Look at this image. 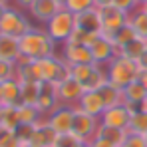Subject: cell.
<instances>
[{
	"mask_svg": "<svg viewBox=\"0 0 147 147\" xmlns=\"http://www.w3.org/2000/svg\"><path fill=\"white\" fill-rule=\"evenodd\" d=\"M98 92L101 94V98H103L105 109H107V107H113V105L123 103V92H121V90H117L115 86H111L109 82H107L101 90H98Z\"/></svg>",
	"mask_w": 147,
	"mask_h": 147,
	"instance_id": "cell-23",
	"label": "cell"
},
{
	"mask_svg": "<svg viewBox=\"0 0 147 147\" xmlns=\"http://www.w3.org/2000/svg\"><path fill=\"white\" fill-rule=\"evenodd\" d=\"M139 4H141V6H143V4H147V0H139Z\"/></svg>",
	"mask_w": 147,
	"mask_h": 147,
	"instance_id": "cell-50",
	"label": "cell"
},
{
	"mask_svg": "<svg viewBox=\"0 0 147 147\" xmlns=\"http://www.w3.org/2000/svg\"><path fill=\"white\" fill-rule=\"evenodd\" d=\"M34 2H36V0H14V4H16L18 8H24V10H28Z\"/></svg>",
	"mask_w": 147,
	"mask_h": 147,
	"instance_id": "cell-39",
	"label": "cell"
},
{
	"mask_svg": "<svg viewBox=\"0 0 147 147\" xmlns=\"http://www.w3.org/2000/svg\"><path fill=\"white\" fill-rule=\"evenodd\" d=\"M129 109L119 103V105H113V107H107L101 115H99V123L101 125H109V127H119V129H127L129 125Z\"/></svg>",
	"mask_w": 147,
	"mask_h": 147,
	"instance_id": "cell-13",
	"label": "cell"
},
{
	"mask_svg": "<svg viewBox=\"0 0 147 147\" xmlns=\"http://www.w3.org/2000/svg\"><path fill=\"white\" fill-rule=\"evenodd\" d=\"M16 80L20 84H38L40 76H38V68H36V60L20 58V62L16 64Z\"/></svg>",
	"mask_w": 147,
	"mask_h": 147,
	"instance_id": "cell-19",
	"label": "cell"
},
{
	"mask_svg": "<svg viewBox=\"0 0 147 147\" xmlns=\"http://www.w3.org/2000/svg\"><path fill=\"white\" fill-rule=\"evenodd\" d=\"M42 115L44 113L36 105H24V103L18 105V117H20V123H24V125H36Z\"/></svg>",
	"mask_w": 147,
	"mask_h": 147,
	"instance_id": "cell-25",
	"label": "cell"
},
{
	"mask_svg": "<svg viewBox=\"0 0 147 147\" xmlns=\"http://www.w3.org/2000/svg\"><path fill=\"white\" fill-rule=\"evenodd\" d=\"M62 58L70 64V66H78V64H94V56L92 50L84 44H72L66 42L62 48Z\"/></svg>",
	"mask_w": 147,
	"mask_h": 147,
	"instance_id": "cell-11",
	"label": "cell"
},
{
	"mask_svg": "<svg viewBox=\"0 0 147 147\" xmlns=\"http://www.w3.org/2000/svg\"><path fill=\"white\" fill-rule=\"evenodd\" d=\"M58 2H60V4H62V6H66V0H58Z\"/></svg>",
	"mask_w": 147,
	"mask_h": 147,
	"instance_id": "cell-49",
	"label": "cell"
},
{
	"mask_svg": "<svg viewBox=\"0 0 147 147\" xmlns=\"http://www.w3.org/2000/svg\"><path fill=\"white\" fill-rule=\"evenodd\" d=\"M14 78H16V62L0 60V84L6 80H14Z\"/></svg>",
	"mask_w": 147,
	"mask_h": 147,
	"instance_id": "cell-32",
	"label": "cell"
},
{
	"mask_svg": "<svg viewBox=\"0 0 147 147\" xmlns=\"http://www.w3.org/2000/svg\"><path fill=\"white\" fill-rule=\"evenodd\" d=\"M22 54H20V40L14 36H6L0 34V60H8V62H20Z\"/></svg>",
	"mask_w": 147,
	"mask_h": 147,
	"instance_id": "cell-17",
	"label": "cell"
},
{
	"mask_svg": "<svg viewBox=\"0 0 147 147\" xmlns=\"http://www.w3.org/2000/svg\"><path fill=\"white\" fill-rule=\"evenodd\" d=\"M34 26L30 22V18L24 16L18 8L14 6H8L2 20H0V34H6V36H14V38H22L24 34H28Z\"/></svg>",
	"mask_w": 147,
	"mask_h": 147,
	"instance_id": "cell-5",
	"label": "cell"
},
{
	"mask_svg": "<svg viewBox=\"0 0 147 147\" xmlns=\"http://www.w3.org/2000/svg\"><path fill=\"white\" fill-rule=\"evenodd\" d=\"M98 10H99V20H101V32L105 36H113L119 28H123V26L129 22V14L121 12L113 4L111 6L98 8Z\"/></svg>",
	"mask_w": 147,
	"mask_h": 147,
	"instance_id": "cell-7",
	"label": "cell"
},
{
	"mask_svg": "<svg viewBox=\"0 0 147 147\" xmlns=\"http://www.w3.org/2000/svg\"><path fill=\"white\" fill-rule=\"evenodd\" d=\"M20 40V54L24 60H40V58H46L56 54V42L50 38V34L46 30H40V28H32L28 34H24Z\"/></svg>",
	"mask_w": 147,
	"mask_h": 147,
	"instance_id": "cell-1",
	"label": "cell"
},
{
	"mask_svg": "<svg viewBox=\"0 0 147 147\" xmlns=\"http://www.w3.org/2000/svg\"><path fill=\"white\" fill-rule=\"evenodd\" d=\"M92 147H117L115 143H111V141H107V139H101V137H96L94 141H90Z\"/></svg>",
	"mask_w": 147,
	"mask_h": 147,
	"instance_id": "cell-37",
	"label": "cell"
},
{
	"mask_svg": "<svg viewBox=\"0 0 147 147\" xmlns=\"http://www.w3.org/2000/svg\"><path fill=\"white\" fill-rule=\"evenodd\" d=\"M105 70H107V82L111 86H115L117 90L127 88L133 80H137V76L141 72L139 66H137V62H133L129 58H123L119 54L105 66Z\"/></svg>",
	"mask_w": 147,
	"mask_h": 147,
	"instance_id": "cell-2",
	"label": "cell"
},
{
	"mask_svg": "<svg viewBox=\"0 0 147 147\" xmlns=\"http://www.w3.org/2000/svg\"><path fill=\"white\" fill-rule=\"evenodd\" d=\"M0 103H2V98H0Z\"/></svg>",
	"mask_w": 147,
	"mask_h": 147,
	"instance_id": "cell-53",
	"label": "cell"
},
{
	"mask_svg": "<svg viewBox=\"0 0 147 147\" xmlns=\"http://www.w3.org/2000/svg\"><path fill=\"white\" fill-rule=\"evenodd\" d=\"M2 111H4V105L0 103V121H2Z\"/></svg>",
	"mask_w": 147,
	"mask_h": 147,
	"instance_id": "cell-45",
	"label": "cell"
},
{
	"mask_svg": "<svg viewBox=\"0 0 147 147\" xmlns=\"http://www.w3.org/2000/svg\"><path fill=\"white\" fill-rule=\"evenodd\" d=\"M10 133H12V131H10L8 127H4V125L0 123V143H2V141H4V139H6V137H8Z\"/></svg>",
	"mask_w": 147,
	"mask_h": 147,
	"instance_id": "cell-40",
	"label": "cell"
},
{
	"mask_svg": "<svg viewBox=\"0 0 147 147\" xmlns=\"http://www.w3.org/2000/svg\"><path fill=\"white\" fill-rule=\"evenodd\" d=\"M145 48H147V38L137 36L135 40H131L129 44H125L123 48L117 50V54H119V56H123V58H129V60L137 62V60L141 58V54L145 52Z\"/></svg>",
	"mask_w": 147,
	"mask_h": 147,
	"instance_id": "cell-21",
	"label": "cell"
},
{
	"mask_svg": "<svg viewBox=\"0 0 147 147\" xmlns=\"http://www.w3.org/2000/svg\"><path fill=\"white\" fill-rule=\"evenodd\" d=\"M96 137H101V139H107L111 143H115L117 147H121V143L127 137V129H119V127H109V125H101L99 123L98 135Z\"/></svg>",
	"mask_w": 147,
	"mask_h": 147,
	"instance_id": "cell-22",
	"label": "cell"
},
{
	"mask_svg": "<svg viewBox=\"0 0 147 147\" xmlns=\"http://www.w3.org/2000/svg\"><path fill=\"white\" fill-rule=\"evenodd\" d=\"M129 24H131V28H133L139 36L147 38V14L143 12V8H141V6H139L135 12H131V14H129Z\"/></svg>",
	"mask_w": 147,
	"mask_h": 147,
	"instance_id": "cell-28",
	"label": "cell"
},
{
	"mask_svg": "<svg viewBox=\"0 0 147 147\" xmlns=\"http://www.w3.org/2000/svg\"><path fill=\"white\" fill-rule=\"evenodd\" d=\"M141 8H143V12H145V14H147V4H143V6H141Z\"/></svg>",
	"mask_w": 147,
	"mask_h": 147,
	"instance_id": "cell-47",
	"label": "cell"
},
{
	"mask_svg": "<svg viewBox=\"0 0 147 147\" xmlns=\"http://www.w3.org/2000/svg\"><path fill=\"white\" fill-rule=\"evenodd\" d=\"M0 2H2V4H8V0H0Z\"/></svg>",
	"mask_w": 147,
	"mask_h": 147,
	"instance_id": "cell-51",
	"label": "cell"
},
{
	"mask_svg": "<svg viewBox=\"0 0 147 147\" xmlns=\"http://www.w3.org/2000/svg\"><path fill=\"white\" fill-rule=\"evenodd\" d=\"M2 125L8 127L10 131H14L18 125H20V117H18V105H4V111H2Z\"/></svg>",
	"mask_w": 147,
	"mask_h": 147,
	"instance_id": "cell-29",
	"label": "cell"
},
{
	"mask_svg": "<svg viewBox=\"0 0 147 147\" xmlns=\"http://www.w3.org/2000/svg\"><path fill=\"white\" fill-rule=\"evenodd\" d=\"M20 82L14 80H6L0 84V98H2V105H20L22 98H20Z\"/></svg>",
	"mask_w": 147,
	"mask_h": 147,
	"instance_id": "cell-18",
	"label": "cell"
},
{
	"mask_svg": "<svg viewBox=\"0 0 147 147\" xmlns=\"http://www.w3.org/2000/svg\"><path fill=\"white\" fill-rule=\"evenodd\" d=\"M20 147H32L30 143H20Z\"/></svg>",
	"mask_w": 147,
	"mask_h": 147,
	"instance_id": "cell-46",
	"label": "cell"
},
{
	"mask_svg": "<svg viewBox=\"0 0 147 147\" xmlns=\"http://www.w3.org/2000/svg\"><path fill=\"white\" fill-rule=\"evenodd\" d=\"M62 8H64V6H62L58 0H36V2L28 8V12H30V16H32L36 22L48 24Z\"/></svg>",
	"mask_w": 147,
	"mask_h": 147,
	"instance_id": "cell-10",
	"label": "cell"
},
{
	"mask_svg": "<svg viewBox=\"0 0 147 147\" xmlns=\"http://www.w3.org/2000/svg\"><path fill=\"white\" fill-rule=\"evenodd\" d=\"M123 103H143L147 99V90L139 80H133L127 88H123Z\"/></svg>",
	"mask_w": 147,
	"mask_h": 147,
	"instance_id": "cell-20",
	"label": "cell"
},
{
	"mask_svg": "<svg viewBox=\"0 0 147 147\" xmlns=\"http://www.w3.org/2000/svg\"><path fill=\"white\" fill-rule=\"evenodd\" d=\"M60 105V98H58V88L50 82H42L40 84V98H38V109L44 113V115H50L56 107Z\"/></svg>",
	"mask_w": 147,
	"mask_h": 147,
	"instance_id": "cell-14",
	"label": "cell"
},
{
	"mask_svg": "<svg viewBox=\"0 0 147 147\" xmlns=\"http://www.w3.org/2000/svg\"><path fill=\"white\" fill-rule=\"evenodd\" d=\"M74 30H76V14H72L66 8H62L46 24V32L56 44H66Z\"/></svg>",
	"mask_w": 147,
	"mask_h": 147,
	"instance_id": "cell-4",
	"label": "cell"
},
{
	"mask_svg": "<svg viewBox=\"0 0 147 147\" xmlns=\"http://www.w3.org/2000/svg\"><path fill=\"white\" fill-rule=\"evenodd\" d=\"M56 88H58L60 103H64V105H78L80 99H82V96H84V88H82V84H80L78 80H74V78L64 80V82L58 84Z\"/></svg>",
	"mask_w": 147,
	"mask_h": 147,
	"instance_id": "cell-12",
	"label": "cell"
},
{
	"mask_svg": "<svg viewBox=\"0 0 147 147\" xmlns=\"http://www.w3.org/2000/svg\"><path fill=\"white\" fill-rule=\"evenodd\" d=\"M80 143H82V141L70 131V133H60V135H56L52 147H78Z\"/></svg>",
	"mask_w": 147,
	"mask_h": 147,
	"instance_id": "cell-31",
	"label": "cell"
},
{
	"mask_svg": "<svg viewBox=\"0 0 147 147\" xmlns=\"http://www.w3.org/2000/svg\"><path fill=\"white\" fill-rule=\"evenodd\" d=\"M143 109H145V111H147V99H145V101H143Z\"/></svg>",
	"mask_w": 147,
	"mask_h": 147,
	"instance_id": "cell-48",
	"label": "cell"
},
{
	"mask_svg": "<svg viewBox=\"0 0 147 147\" xmlns=\"http://www.w3.org/2000/svg\"><path fill=\"white\" fill-rule=\"evenodd\" d=\"M40 84H20V98L24 105H38V98H40Z\"/></svg>",
	"mask_w": 147,
	"mask_h": 147,
	"instance_id": "cell-27",
	"label": "cell"
},
{
	"mask_svg": "<svg viewBox=\"0 0 147 147\" xmlns=\"http://www.w3.org/2000/svg\"><path fill=\"white\" fill-rule=\"evenodd\" d=\"M0 147H20V141H18V137L14 135V131H12V133L0 143Z\"/></svg>",
	"mask_w": 147,
	"mask_h": 147,
	"instance_id": "cell-36",
	"label": "cell"
},
{
	"mask_svg": "<svg viewBox=\"0 0 147 147\" xmlns=\"http://www.w3.org/2000/svg\"><path fill=\"white\" fill-rule=\"evenodd\" d=\"M121 147H147L145 137L143 135H135V133H127L125 141L121 143Z\"/></svg>",
	"mask_w": 147,
	"mask_h": 147,
	"instance_id": "cell-35",
	"label": "cell"
},
{
	"mask_svg": "<svg viewBox=\"0 0 147 147\" xmlns=\"http://www.w3.org/2000/svg\"><path fill=\"white\" fill-rule=\"evenodd\" d=\"M92 56H94V64H99V66H107L115 56H117V48L115 44L111 42L109 36L101 34L98 40L92 44Z\"/></svg>",
	"mask_w": 147,
	"mask_h": 147,
	"instance_id": "cell-9",
	"label": "cell"
},
{
	"mask_svg": "<svg viewBox=\"0 0 147 147\" xmlns=\"http://www.w3.org/2000/svg\"><path fill=\"white\" fill-rule=\"evenodd\" d=\"M94 4H96V8H103V6H111L113 0H94Z\"/></svg>",
	"mask_w": 147,
	"mask_h": 147,
	"instance_id": "cell-41",
	"label": "cell"
},
{
	"mask_svg": "<svg viewBox=\"0 0 147 147\" xmlns=\"http://www.w3.org/2000/svg\"><path fill=\"white\" fill-rule=\"evenodd\" d=\"M98 129H99V117L82 111L76 105V115H74V125H72L74 135L80 141H94L98 135Z\"/></svg>",
	"mask_w": 147,
	"mask_h": 147,
	"instance_id": "cell-6",
	"label": "cell"
},
{
	"mask_svg": "<svg viewBox=\"0 0 147 147\" xmlns=\"http://www.w3.org/2000/svg\"><path fill=\"white\" fill-rule=\"evenodd\" d=\"M143 137H145V143H147V133H145V135H143Z\"/></svg>",
	"mask_w": 147,
	"mask_h": 147,
	"instance_id": "cell-52",
	"label": "cell"
},
{
	"mask_svg": "<svg viewBox=\"0 0 147 147\" xmlns=\"http://www.w3.org/2000/svg\"><path fill=\"white\" fill-rule=\"evenodd\" d=\"M78 147H92V143H90V141H82Z\"/></svg>",
	"mask_w": 147,
	"mask_h": 147,
	"instance_id": "cell-44",
	"label": "cell"
},
{
	"mask_svg": "<svg viewBox=\"0 0 147 147\" xmlns=\"http://www.w3.org/2000/svg\"><path fill=\"white\" fill-rule=\"evenodd\" d=\"M137 36H139V34H137V32L131 28V24L127 22V24L123 26V28H119V30H117L113 36H109V38H111V42L115 44V48L119 50V48H123L125 44H129L131 40H135Z\"/></svg>",
	"mask_w": 147,
	"mask_h": 147,
	"instance_id": "cell-26",
	"label": "cell"
},
{
	"mask_svg": "<svg viewBox=\"0 0 147 147\" xmlns=\"http://www.w3.org/2000/svg\"><path fill=\"white\" fill-rule=\"evenodd\" d=\"M8 6H10V4H2V2H0V20H2V16H4V12H6Z\"/></svg>",
	"mask_w": 147,
	"mask_h": 147,
	"instance_id": "cell-43",
	"label": "cell"
},
{
	"mask_svg": "<svg viewBox=\"0 0 147 147\" xmlns=\"http://www.w3.org/2000/svg\"><path fill=\"white\" fill-rule=\"evenodd\" d=\"M32 131H34V125H24V123H20V125L14 129V135L18 137L20 143H28L30 137H32Z\"/></svg>",
	"mask_w": 147,
	"mask_h": 147,
	"instance_id": "cell-34",
	"label": "cell"
},
{
	"mask_svg": "<svg viewBox=\"0 0 147 147\" xmlns=\"http://www.w3.org/2000/svg\"><path fill=\"white\" fill-rule=\"evenodd\" d=\"M113 6L119 8L125 14H131V12H135L141 4H139V0H113Z\"/></svg>",
	"mask_w": 147,
	"mask_h": 147,
	"instance_id": "cell-33",
	"label": "cell"
},
{
	"mask_svg": "<svg viewBox=\"0 0 147 147\" xmlns=\"http://www.w3.org/2000/svg\"><path fill=\"white\" fill-rule=\"evenodd\" d=\"M127 133H135V135H145L147 133V111H135L129 117V125H127Z\"/></svg>",
	"mask_w": 147,
	"mask_h": 147,
	"instance_id": "cell-24",
	"label": "cell"
},
{
	"mask_svg": "<svg viewBox=\"0 0 147 147\" xmlns=\"http://www.w3.org/2000/svg\"><path fill=\"white\" fill-rule=\"evenodd\" d=\"M36 68H38L40 82H50V84H54V86H58V84H62L64 80L72 78V66H70L64 58H60V56H56V54L36 60Z\"/></svg>",
	"mask_w": 147,
	"mask_h": 147,
	"instance_id": "cell-3",
	"label": "cell"
},
{
	"mask_svg": "<svg viewBox=\"0 0 147 147\" xmlns=\"http://www.w3.org/2000/svg\"><path fill=\"white\" fill-rule=\"evenodd\" d=\"M137 66H139L141 72H147V48H145V52L141 54V58L137 60Z\"/></svg>",
	"mask_w": 147,
	"mask_h": 147,
	"instance_id": "cell-38",
	"label": "cell"
},
{
	"mask_svg": "<svg viewBox=\"0 0 147 147\" xmlns=\"http://www.w3.org/2000/svg\"><path fill=\"white\" fill-rule=\"evenodd\" d=\"M74 115H76V105H64V103H60L48 115V123L58 135L60 133H70L72 125H74Z\"/></svg>",
	"mask_w": 147,
	"mask_h": 147,
	"instance_id": "cell-8",
	"label": "cell"
},
{
	"mask_svg": "<svg viewBox=\"0 0 147 147\" xmlns=\"http://www.w3.org/2000/svg\"><path fill=\"white\" fill-rule=\"evenodd\" d=\"M137 80L143 84V88L147 90V72H139V76H137Z\"/></svg>",
	"mask_w": 147,
	"mask_h": 147,
	"instance_id": "cell-42",
	"label": "cell"
},
{
	"mask_svg": "<svg viewBox=\"0 0 147 147\" xmlns=\"http://www.w3.org/2000/svg\"><path fill=\"white\" fill-rule=\"evenodd\" d=\"M78 107L82 111L90 113V115H96V117H99L105 111V103H103V98H101L99 92H84Z\"/></svg>",
	"mask_w": 147,
	"mask_h": 147,
	"instance_id": "cell-16",
	"label": "cell"
},
{
	"mask_svg": "<svg viewBox=\"0 0 147 147\" xmlns=\"http://www.w3.org/2000/svg\"><path fill=\"white\" fill-rule=\"evenodd\" d=\"M64 8L70 10L72 14H82L86 10L96 8V4H94V0H66V6Z\"/></svg>",
	"mask_w": 147,
	"mask_h": 147,
	"instance_id": "cell-30",
	"label": "cell"
},
{
	"mask_svg": "<svg viewBox=\"0 0 147 147\" xmlns=\"http://www.w3.org/2000/svg\"><path fill=\"white\" fill-rule=\"evenodd\" d=\"M76 28L88 32V34H98L101 32V20H99V10L92 8L82 14H76Z\"/></svg>",
	"mask_w": 147,
	"mask_h": 147,
	"instance_id": "cell-15",
	"label": "cell"
}]
</instances>
